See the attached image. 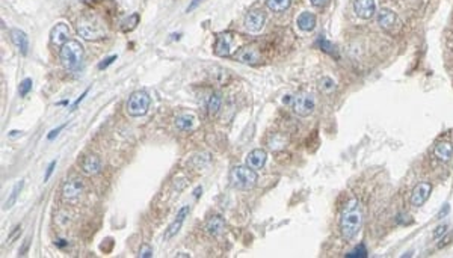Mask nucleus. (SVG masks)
Returning <instances> with one entry per match:
<instances>
[{"label": "nucleus", "instance_id": "26", "mask_svg": "<svg viewBox=\"0 0 453 258\" xmlns=\"http://www.w3.org/2000/svg\"><path fill=\"white\" fill-rule=\"evenodd\" d=\"M286 144H287V139H284V136L280 134V133H274L269 137V147L272 150H281V148L286 147Z\"/></svg>", "mask_w": 453, "mask_h": 258}, {"label": "nucleus", "instance_id": "20", "mask_svg": "<svg viewBox=\"0 0 453 258\" xmlns=\"http://www.w3.org/2000/svg\"><path fill=\"white\" fill-rule=\"evenodd\" d=\"M224 228H225V222H224V219H222L219 215L212 216V218L207 221V224H206V231H207V234H210L212 237H218V236H221V234L224 232Z\"/></svg>", "mask_w": 453, "mask_h": 258}, {"label": "nucleus", "instance_id": "18", "mask_svg": "<svg viewBox=\"0 0 453 258\" xmlns=\"http://www.w3.org/2000/svg\"><path fill=\"white\" fill-rule=\"evenodd\" d=\"M50 36H52V42H53L55 45L62 47L66 41H70V39H68V38H70V28H68L65 23H58V25L52 29Z\"/></svg>", "mask_w": 453, "mask_h": 258}, {"label": "nucleus", "instance_id": "22", "mask_svg": "<svg viewBox=\"0 0 453 258\" xmlns=\"http://www.w3.org/2000/svg\"><path fill=\"white\" fill-rule=\"evenodd\" d=\"M175 126L182 131H191L195 126V116L191 113H183L175 120Z\"/></svg>", "mask_w": 453, "mask_h": 258}, {"label": "nucleus", "instance_id": "12", "mask_svg": "<svg viewBox=\"0 0 453 258\" xmlns=\"http://www.w3.org/2000/svg\"><path fill=\"white\" fill-rule=\"evenodd\" d=\"M378 25L384 29V31H394L399 25H400V21H399V18H397V15L393 12V11H390V9H381L379 12H378Z\"/></svg>", "mask_w": 453, "mask_h": 258}, {"label": "nucleus", "instance_id": "10", "mask_svg": "<svg viewBox=\"0 0 453 258\" xmlns=\"http://www.w3.org/2000/svg\"><path fill=\"white\" fill-rule=\"evenodd\" d=\"M236 59L242 64H248V65H254L260 62V52L257 47L254 45H246V47H242L236 52Z\"/></svg>", "mask_w": 453, "mask_h": 258}, {"label": "nucleus", "instance_id": "15", "mask_svg": "<svg viewBox=\"0 0 453 258\" xmlns=\"http://www.w3.org/2000/svg\"><path fill=\"white\" fill-rule=\"evenodd\" d=\"M431 184L429 183H420L414 187L413 194H411V205L414 207H421L427 199H429V195H431Z\"/></svg>", "mask_w": 453, "mask_h": 258}, {"label": "nucleus", "instance_id": "30", "mask_svg": "<svg viewBox=\"0 0 453 258\" xmlns=\"http://www.w3.org/2000/svg\"><path fill=\"white\" fill-rule=\"evenodd\" d=\"M318 44L321 45V49L326 52V53H329V55H335V47L329 42V41H326L324 38H321L319 41H318Z\"/></svg>", "mask_w": 453, "mask_h": 258}, {"label": "nucleus", "instance_id": "21", "mask_svg": "<svg viewBox=\"0 0 453 258\" xmlns=\"http://www.w3.org/2000/svg\"><path fill=\"white\" fill-rule=\"evenodd\" d=\"M434 154L438 160L449 161L453 156V147L449 142H438L434 148Z\"/></svg>", "mask_w": 453, "mask_h": 258}, {"label": "nucleus", "instance_id": "25", "mask_svg": "<svg viewBox=\"0 0 453 258\" xmlns=\"http://www.w3.org/2000/svg\"><path fill=\"white\" fill-rule=\"evenodd\" d=\"M291 0H266V5L274 12H283L290 6Z\"/></svg>", "mask_w": 453, "mask_h": 258}, {"label": "nucleus", "instance_id": "19", "mask_svg": "<svg viewBox=\"0 0 453 258\" xmlns=\"http://www.w3.org/2000/svg\"><path fill=\"white\" fill-rule=\"evenodd\" d=\"M296 25H298V28H299L301 31H304V32H311V31H314V28H316V25H318V20H316V15H314L313 12L305 11V12L299 14L298 20H296Z\"/></svg>", "mask_w": 453, "mask_h": 258}, {"label": "nucleus", "instance_id": "6", "mask_svg": "<svg viewBox=\"0 0 453 258\" xmlns=\"http://www.w3.org/2000/svg\"><path fill=\"white\" fill-rule=\"evenodd\" d=\"M291 107L293 112L299 116H308L313 113L314 107H316V100L311 94H299L291 100Z\"/></svg>", "mask_w": 453, "mask_h": 258}, {"label": "nucleus", "instance_id": "13", "mask_svg": "<svg viewBox=\"0 0 453 258\" xmlns=\"http://www.w3.org/2000/svg\"><path fill=\"white\" fill-rule=\"evenodd\" d=\"M354 11L359 18L369 20L376 12V3H375V0H355Z\"/></svg>", "mask_w": 453, "mask_h": 258}, {"label": "nucleus", "instance_id": "28", "mask_svg": "<svg viewBox=\"0 0 453 258\" xmlns=\"http://www.w3.org/2000/svg\"><path fill=\"white\" fill-rule=\"evenodd\" d=\"M138 23H139V15H138V14H133V15L127 17V18L121 23V29H123L124 32H130V31H133V29L136 28Z\"/></svg>", "mask_w": 453, "mask_h": 258}, {"label": "nucleus", "instance_id": "1", "mask_svg": "<svg viewBox=\"0 0 453 258\" xmlns=\"http://www.w3.org/2000/svg\"><path fill=\"white\" fill-rule=\"evenodd\" d=\"M361 225H363V212H361L359 202L356 199H351L340 218L343 237L346 240H352L361 229Z\"/></svg>", "mask_w": 453, "mask_h": 258}, {"label": "nucleus", "instance_id": "32", "mask_svg": "<svg viewBox=\"0 0 453 258\" xmlns=\"http://www.w3.org/2000/svg\"><path fill=\"white\" fill-rule=\"evenodd\" d=\"M139 257L141 258H150L153 257V249L148 245H142V248L139 249Z\"/></svg>", "mask_w": 453, "mask_h": 258}, {"label": "nucleus", "instance_id": "34", "mask_svg": "<svg viewBox=\"0 0 453 258\" xmlns=\"http://www.w3.org/2000/svg\"><path fill=\"white\" fill-rule=\"evenodd\" d=\"M114 61H117V56H109V58H106L103 62L98 64V69H104V68H107V66L112 64Z\"/></svg>", "mask_w": 453, "mask_h": 258}, {"label": "nucleus", "instance_id": "3", "mask_svg": "<svg viewBox=\"0 0 453 258\" xmlns=\"http://www.w3.org/2000/svg\"><path fill=\"white\" fill-rule=\"evenodd\" d=\"M83 55H85V52H83L82 44L79 41H74V39L66 41L64 45L61 47V52H59L61 62L66 69L79 68L82 61H83Z\"/></svg>", "mask_w": 453, "mask_h": 258}, {"label": "nucleus", "instance_id": "16", "mask_svg": "<svg viewBox=\"0 0 453 258\" xmlns=\"http://www.w3.org/2000/svg\"><path fill=\"white\" fill-rule=\"evenodd\" d=\"M266 160H267V153L264 150H261V148H256L251 153H248L246 166H250L254 171H259L266 165Z\"/></svg>", "mask_w": 453, "mask_h": 258}, {"label": "nucleus", "instance_id": "17", "mask_svg": "<svg viewBox=\"0 0 453 258\" xmlns=\"http://www.w3.org/2000/svg\"><path fill=\"white\" fill-rule=\"evenodd\" d=\"M9 36H11L12 44L20 50V53L26 56L28 52H29V38H28V35L23 32L21 29H12L9 32Z\"/></svg>", "mask_w": 453, "mask_h": 258}, {"label": "nucleus", "instance_id": "27", "mask_svg": "<svg viewBox=\"0 0 453 258\" xmlns=\"http://www.w3.org/2000/svg\"><path fill=\"white\" fill-rule=\"evenodd\" d=\"M319 89L325 94H331L335 89V82L331 77H322L319 80Z\"/></svg>", "mask_w": 453, "mask_h": 258}, {"label": "nucleus", "instance_id": "2", "mask_svg": "<svg viewBox=\"0 0 453 258\" xmlns=\"http://www.w3.org/2000/svg\"><path fill=\"white\" fill-rule=\"evenodd\" d=\"M230 183L234 189L239 191H251L256 187L259 181V175L250 166H234L230 171Z\"/></svg>", "mask_w": 453, "mask_h": 258}, {"label": "nucleus", "instance_id": "23", "mask_svg": "<svg viewBox=\"0 0 453 258\" xmlns=\"http://www.w3.org/2000/svg\"><path fill=\"white\" fill-rule=\"evenodd\" d=\"M222 107V97L219 94H212L207 101V109L210 115H216Z\"/></svg>", "mask_w": 453, "mask_h": 258}, {"label": "nucleus", "instance_id": "24", "mask_svg": "<svg viewBox=\"0 0 453 258\" xmlns=\"http://www.w3.org/2000/svg\"><path fill=\"white\" fill-rule=\"evenodd\" d=\"M23 187H25V181H18L15 186H14V189H12V192L9 195V198L6 199V202H5V210H9L14 204H15V201H17V198H18V195L21 194V191H23Z\"/></svg>", "mask_w": 453, "mask_h": 258}, {"label": "nucleus", "instance_id": "29", "mask_svg": "<svg viewBox=\"0 0 453 258\" xmlns=\"http://www.w3.org/2000/svg\"><path fill=\"white\" fill-rule=\"evenodd\" d=\"M32 91V80L31 79H23L21 83L18 85V94L20 97H26Z\"/></svg>", "mask_w": 453, "mask_h": 258}, {"label": "nucleus", "instance_id": "14", "mask_svg": "<svg viewBox=\"0 0 453 258\" xmlns=\"http://www.w3.org/2000/svg\"><path fill=\"white\" fill-rule=\"evenodd\" d=\"M188 215H189V205H185V207H182V208L178 210V213H177V216H175V221L168 226L166 231H165V240L172 239V237L180 231V228L183 226V222H185V219L188 218Z\"/></svg>", "mask_w": 453, "mask_h": 258}, {"label": "nucleus", "instance_id": "37", "mask_svg": "<svg viewBox=\"0 0 453 258\" xmlns=\"http://www.w3.org/2000/svg\"><path fill=\"white\" fill-rule=\"evenodd\" d=\"M201 2H202V0H192V2H191V5H189V6H188V12H191V11H194L195 8H196V6H198V5H199V3H201Z\"/></svg>", "mask_w": 453, "mask_h": 258}, {"label": "nucleus", "instance_id": "11", "mask_svg": "<svg viewBox=\"0 0 453 258\" xmlns=\"http://www.w3.org/2000/svg\"><path fill=\"white\" fill-rule=\"evenodd\" d=\"M101 168H103V163L96 154H88L80 160V169L85 175H89V177L97 175L100 174Z\"/></svg>", "mask_w": 453, "mask_h": 258}, {"label": "nucleus", "instance_id": "4", "mask_svg": "<svg viewBox=\"0 0 453 258\" xmlns=\"http://www.w3.org/2000/svg\"><path fill=\"white\" fill-rule=\"evenodd\" d=\"M77 32L82 38L88 41H96L106 35V29L103 23L94 17H83L77 23Z\"/></svg>", "mask_w": 453, "mask_h": 258}, {"label": "nucleus", "instance_id": "31", "mask_svg": "<svg viewBox=\"0 0 453 258\" xmlns=\"http://www.w3.org/2000/svg\"><path fill=\"white\" fill-rule=\"evenodd\" d=\"M348 257H367V251H366V246L364 245H359L358 248H355L351 254H348Z\"/></svg>", "mask_w": 453, "mask_h": 258}, {"label": "nucleus", "instance_id": "39", "mask_svg": "<svg viewBox=\"0 0 453 258\" xmlns=\"http://www.w3.org/2000/svg\"><path fill=\"white\" fill-rule=\"evenodd\" d=\"M326 2H328V0H311V3H313L314 6H322V5L326 3Z\"/></svg>", "mask_w": 453, "mask_h": 258}, {"label": "nucleus", "instance_id": "35", "mask_svg": "<svg viewBox=\"0 0 453 258\" xmlns=\"http://www.w3.org/2000/svg\"><path fill=\"white\" fill-rule=\"evenodd\" d=\"M64 127H65V124H62V126H59V127H58V129L52 130V131H50V133H49V136H47V139H49V140H53V139H55V137H56V136H58V134H59V131H61V130H64Z\"/></svg>", "mask_w": 453, "mask_h": 258}, {"label": "nucleus", "instance_id": "38", "mask_svg": "<svg viewBox=\"0 0 453 258\" xmlns=\"http://www.w3.org/2000/svg\"><path fill=\"white\" fill-rule=\"evenodd\" d=\"M446 228H447V226H446V225L438 226V228H437V231H435V234H434V236H435V237H440V234H441V236H443V234H444V232H446Z\"/></svg>", "mask_w": 453, "mask_h": 258}, {"label": "nucleus", "instance_id": "8", "mask_svg": "<svg viewBox=\"0 0 453 258\" xmlns=\"http://www.w3.org/2000/svg\"><path fill=\"white\" fill-rule=\"evenodd\" d=\"M264 21H266V15L263 11L260 9H256V11H251L246 18H245V28L248 32L257 33L263 29L264 26Z\"/></svg>", "mask_w": 453, "mask_h": 258}, {"label": "nucleus", "instance_id": "5", "mask_svg": "<svg viewBox=\"0 0 453 258\" xmlns=\"http://www.w3.org/2000/svg\"><path fill=\"white\" fill-rule=\"evenodd\" d=\"M150 96L147 91H134L127 101V113L130 116H144L150 109Z\"/></svg>", "mask_w": 453, "mask_h": 258}, {"label": "nucleus", "instance_id": "36", "mask_svg": "<svg viewBox=\"0 0 453 258\" xmlns=\"http://www.w3.org/2000/svg\"><path fill=\"white\" fill-rule=\"evenodd\" d=\"M86 94H88V89H86V91H85V92H83V94H82V96H80V97L77 98V100H76V101H74V104H73V106H71V109H70V110H74V109H77V106H79V103H80V101H82V100H83V98L86 97Z\"/></svg>", "mask_w": 453, "mask_h": 258}, {"label": "nucleus", "instance_id": "7", "mask_svg": "<svg viewBox=\"0 0 453 258\" xmlns=\"http://www.w3.org/2000/svg\"><path fill=\"white\" fill-rule=\"evenodd\" d=\"M233 35L230 32L219 33L218 38H216V42H215V55L216 56H221V58H227L231 55V50H233Z\"/></svg>", "mask_w": 453, "mask_h": 258}, {"label": "nucleus", "instance_id": "33", "mask_svg": "<svg viewBox=\"0 0 453 258\" xmlns=\"http://www.w3.org/2000/svg\"><path fill=\"white\" fill-rule=\"evenodd\" d=\"M55 168H56V160L50 161V165H49V168H47V171H46V175H44V181H49V180H50V177H52Z\"/></svg>", "mask_w": 453, "mask_h": 258}, {"label": "nucleus", "instance_id": "9", "mask_svg": "<svg viewBox=\"0 0 453 258\" xmlns=\"http://www.w3.org/2000/svg\"><path fill=\"white\" fill-rule=\"evenodd\" d=\"M83 192V181L80 178L68 180L62 186V198L65 201H74Z\"/></svg>", "mask_w": 453, "mask_h": 258}]
</instances>
